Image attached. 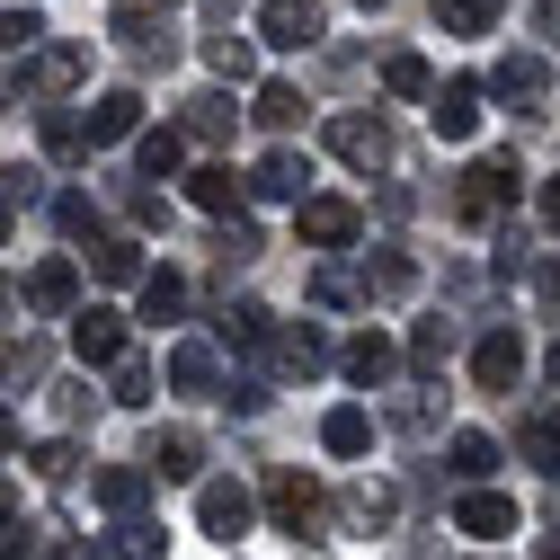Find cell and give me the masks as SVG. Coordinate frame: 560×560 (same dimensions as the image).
<instances>
[{"instance_id": "1", "label": "cell", "mask_w": 560, "mask_h": 560, "mask_svg": "<svg viewBox=\"0 0 560 560\" xmlns=\"http://www.w3.org/2000/svg\"><path fill=\"white\" fill-rule=\"evenodd\" d=\"M516 187H525V170H516V152H480L463 178H454V223H471V232H489L516 205Z\"/></svg>"}, {"instance_id": "2", "label": "cell", "mask_w": 560, "mask_h": 560, "mask_svg": "<svg viewBox=\"0 0 560 560\" xmlns=\"http://www.w3.org/2000/svg\"><path fill=\"white\" fill-rule=\"evenodd\" d=\"M258 508L276 516V534H294V542H303V534H320V525H329V489H320L312 471H294V463H276V471H267V489H258Z\"/></svg>"}, {"instance_id": "3", "label": "cell", "mask_w": 560, "mask_h": 560, "mask_svg": "<svg viewBox=\"0 0 560 560\" xmlns=\"http://www.w3.org/2000/svg\"><path fill=\"white\" fill-rule=\"evenodd\" d=\"M107 27H116V45H133L143 62H170L178 54V0H116Z\"/></svg>"}, {"instance_id": "4", "label": "cell", "mask_w": 560, "mask_h": 560, "mask_svg": "<svg viewBox=\"0 0 560 560\" xmlns=\"http://www.w3.org/2000/svg\"><path fill=\"white\" fill-rule=\"evenodd\" d=\"M480 98H508L516 116H542L551 107V54H499L489 81H480Z\"/></svg>"}, {"instance_id": "5", "label": "cell", "mask_w": 560, "mask_h": 560, "mask_svg": "<svg viewBox=\"0 0 560 560\" xmlns=\"http://www.w3.org/2000/svg\"><path fill=\"white\" fill-rule=\"evenodd\" d=\"M320 133H329V152H338L347 170H392V125H383V116H365V107H338Z\"/></svg>"}, {"instance_id": "6", "label": "cell", "mask_w": 560, "mask_h": 560, "mask_svg": "<svg viewBox=\"0 0 560 560\" xmlns=\"http://www.w3.org/2000/svg\"><path fill=\"white\" fill-rule=\"evenodd\" d=\"M90 81V45H36L19 62V90L27 98H62V90H81Z\"/></svg>"}, {"instance_id": "7", "label": "cell", "mask_w": 560, "mask_h": 560, "mask_svg": "<svg viewBox=\"0 0 560 560\" xmlns=\"http://www.w3.org/2000/svg\"><path fill=\"white\" fill-rule=\"evenodd\" d=\"M320 0H258V36L276 45V54H312L320 45Z\"/></svg>"}, {"instance_id": "8", "label": "cell", "mask_w": 560, "mask_h": 560, "mask_svg": "<svg viewBox=\"0 0 560 560\" xmlns=\"http://www.w3.org/2000/svg\"><path fill=\"white\" fill-rule=\"evenodd\" d=\"M249 516H258V499H249L241 480H196V525L214 534V542H241Z\"/></svg>"}, {"instance_id": "9", "label": "cell", "mask_w": 560, "mask_h": 560, "mask_svg": "<svg viewBox=\"0 0 560 560\" xmlns=\"http://www.w3.org/2000/svg\"><path fill=\"white\" fill-rule=\"evenodd\" d=\"M294 232H303V249H347V241L365 232V214L347 196H303L294 205Z\"/></svg>"}, {"instance_id": "10", "label": "cell", "mask_w": 560, "mask_h": 560, "mask_svg": "<svg viewBox=\"0 0 560 560\" xmlns=\"http://www.w3.org/2000/svg\"><path fill=\"white\" fill-rule=\"evenodd\" d=\"M72 357H81V365H116V357H133V347H125V312L81 303V312H72Z\"/></svg>"}, {"instance_id": "11", "label": "cell", "mask_w": 560, "mask_h": 560, "mask_svg": "<svg viewBox=\"0 0 560 560\" xmlns=\"http://www.w3.org/2000/svg\"><path fill=\"white\" fill-rule=\"evenodd\" d=\"M19 294H27V312H45V320H62V312H81V267H72V258H36Z\"/></svg>"}, {"instance_id": "12", "label": "cell", "mask_w": 560, "mask_h": 560, "mask_svg": "<svg viewBox=\"0 0 560 560\" xmlns=\"http://www.w3.org/2000/svg\"><path fill=\"white\" fill-rule=\"evenodd\" d=\"M338 374H347V383H357V392H383V383L400 374V347H392L383 329H357V338H347V347H338Z\"/></svg>"}, {"instance_id": "13", "label": "cell", "mask_w": 560, "mask_h": 560, "mask_svg": "<svg viewBox=\"0 0 560 560\" xmlns=\"http://www.w3.org/2000/svg\"><path fill=\"white\" fill-rule=\"evenodd\" d=\"M267 357H276V374L312 383V374H329V365H338V347H329V338L303 320V329H276V338H267Z\"/></svg>"}, {"instance_id": "14", "label": "cell", "mask_w": 560, "mask_h": 560, "mask_svg": "<svg viewBox=\"0 0 560 560\" xmlns=\"http://www.w3.org/2000/svg\"><path fill=\"white\" fill-rule=\"evenodd\" d=\"M471 383H480V392H516V383H525V338H516V329H489V338L471 347Z\"/></svg>"}, {"instance_id": "15", "label": "cell", "mask_w": 560, "mask_h": 560, "mask_svg": "<svg viewBox=\"0 0 560 560\" xmlns=\"http://www.w3.org/2000/svg\"><path fill=\"white\" fill-rule=\"evenodd\" d=\"M170 392H187V400H223V357L205 338H178L170 347Z\"/></svg>"}, {"instance_id": "16", "label": "cell", "mask_w": 560, "mask_h": 560, "mask_svg": "<svg viewBox=\"0 0 560 560\" xmlns=\"http://www.w3.org/2000/svg\"><path fill=\"white\" fill-rule=\"evenodd\" d=\"M143 471H152V480H196V471H205V436H196V428H152Z\"/></svg>"}, {"instance_id": "17", "label": "cell", "mask_w": 560, "mask_h": 560, "mask_svg": "<svg viewBox=\"0 0 560 560\" xmlns=\"http://www.w3.org/2000/svg\"><path fill=\"white\" fill-rule=\"evenodd\" d=\"M409 285H418V258H409V249H392V241L357 267V294H365V303H400Z\"/></svg>"}, {"instance_id": "18", "label": "cell", "mask_w": 560, "mask_h": 560, "mask_svg": "<svg viewBox=\"0 0 560 560\" xmlns=\"http://www.w3.org/2000/svg\"><path fill=\"white\" fill-rule=\"evenodd\" d=\"M232 125H241V107H232L223 90H196V98L178 107V143H232Z\"/></svg>"}, {"instance_id": "19", "label": "cell", "mask_w": 560, "mask_h": 560, "mask_svg": "<svg viewBox=\"0 0 560 560\" xmlns=\"http://www.w3.org/2000/svg\"><path fill=\"white\" fill-rule=\"evenodd\" d=\"M98 508H107L116 525H133V516L152 508V471H143V463H107V471H98Z\"/></svg>"}, {"instance_id": "20", "label": "cell", "mask_w": 560, "mask_h": 560, "mask_svg": "<svg viewBox=\"0 0 560 560\" xmlns=\"http://www.w3.org/2000/svg\"><path fill=\"white\" fill-rule=\"evenodd\" d=\"M241 196H249V178H241L232 161H205V170H187V205H196V214H241Z\"/></svg>"}, {"instance_id": "21", "label": "cell", "mask_w": 560, "mask_h": 560, "mask_svg": "<svg viewBox=\"0 0 560 560\" xmlns=\"http://www.w3.org/2000/svg\"><path fill=\"white\" fill-rule=\"evenodd\" d=\"M454 534H480V542L516 534V499H499V489H463V499H454Z\"/></svg>"}, {"instance_id": "22", "label": "cell", "mask_w": 560, "mask_h": 560, "mask_svg": "<svg viewBox=\"0 0 560 560\" xmlns=\"http://www.w3.org/2000/svg\"><path fill=\"white\" fill-rule=\"evenodd\" d=\"M81 133H90V143H133V133H143V98H133V90H98V107L81 116Z\"/></svg>"}, {"instance_id": "23", "label": "cell", "mask_w": 560, "mask_h": 560, "mask_svg": "<svg viewBox=\"0 0 560 560\" xmlns=\"http://www.w3.org/2000/svg\"><path fill=\"white\" fill-rule=\"evenodd\" d=\"M428 125L445 133V143H471V125H480V81H445L428 98Z\"/></svg>"}, {"instance_id": "24", "label": "cell", "mask_w": 560, "mask_h": 560, "mask_svg": "<svg viewBox=\"0 0 560 560\" xmlns=\"http://www.w3.org/2000/svg\"><path fill=\"white\" fill-rule=\"evenodd\" d=\"M338 516H347V534H392L400 499H392V480H357V489L338 499Z\"/></svg>"}, {"instance_id": "25", "label": "cell", "mask_w": 560, "mask_h": 560, "mask_svg": "<svg viewBox=\"0 0 560 560\" xmlns=\"http://www.w3.org/2000/svg\"><path fill=\"white\" fill-rule=\"evenodd\" d=\"M320 445H329V454H347V463H357V454H374V409L338 400V409L320 418Z\"/></svg>"}, {"instance_id": "26", "label": "cell", "mask_w": 560, "mask_h": 560, "mask_svg": "<svg viewBox=\"0 0 560 560\" xmlns=\"http://www.w3.org/2000/svg\"><path fill=\"white\" fill-rule=\"evenodd\" d=\"M445 471L480 489L489 471H499V436H480V428H454V436H445Z\"/></svg>"}, {"instance_id": "27", "label": "cell", "mask_w": 560, "mask_h": 560, "mask_svg": "<svg viewBox=\"0 0 560 560\" xmlns=\"http://www.w3.org/2000/svg\"><path fill=\"white\" fill-rule=\"evenodd\" d=\"M214 338H223V347H241V357H267V338H276V312H267V303H232V312L214 320Z\"/></svg>"}, {"instance_id": "28", "label": "cell", "mask_w": 560, "mask_h": 560, "mask_svg": "<svg viewBox=\"0 0 560 560\" xmlns=\"http://www.w3.org/2000/svg\"><path fill=\"white\" fill-rule=\"evenodd\" d=\"M90 276H107V285H143V241L98 232V241H90Z\"/></svg>"}, {"instance_id": "29", "label": "cell", "mask_w": 560, "mask_h": 560, "mask_svg": "<svg viewBox=\"0 0 560 560\" xmlns=\"http://www.w3.org/2000/svg\"><path fill=\"white\" fill-rule=\"evenodd\" d=\"M303 187H312V161H303V152H267V161L249 170V196H294V205H303Z\"/></svg>"}, {"instance_id": "30", "label": "cell", "mask_w": 560, "mask_h": 560, "mask_svg": "<svg viewBox=\"0 0 560 560\" xmlns=\"http://www.w3.org/2000/svg\"><path fill=\"white\" fill-rule=\"evenodd\" d=\"M178 312H187V276H178V267H143V320L170 329Z\"/></svg>"}, {"instance_id": "31", "label": "cell", "mask_w": 560, "mask_h": 560, "mask_svg": "<svg viewBox=\"0 0 560 560\" xmlns=\"http://www.w3.org/2000/svg\"><path fill=\"white\" fill-rule=\"evenodd\" d=\"M249 116H258L267 133H294V125H303V90H294V81H258Z\"/></svg>"}, {"instance_id": "32", "label": "cell", "mask_w": 560, "mask_h": 560, "mask_svg": "<svg viewBox=\"0 0 560 560\" xmlns=\"http://www.w3.org/2000/svg\"><path fill=\"white\" fill-rule=\"evenodd\" d=\"M499 19H508V0H436V27L445 36H489Z\"/></svg>"}, {"instance_id": "33", "label": "cell", "mask_w": 560, "mask_h": 560, "mask_svg": "<svg viewBox=\"0 0 560 560\" xmlns=\"http://www.w3.org/2000/svg\"><path fill=\"white\" fill-rule=\"evenodd\" d=\"M383 90H392V98H436L428 54H409V45H400V54H383Z\"/></svg>"}, {"instance_id": "34", "label": "cell", "mask_w": 560, "mask_h": 560, "mask_svg": "<svg viewBox=\"0 0 560 560\" xmlns=\"http://www.w3.org/2000/svg\"><path fill=\"white\" fill-rule=\"evenodd\" d=\"M178 125H152V133H133V170H143V178H178Z\"/></svg>"}, {"instance_id": "35", "label": "cell", "mask_w": 560, "mask_h": 560, "mask_svg": "<svg viewBox=\"0 0 560 560\" xmlns=\"http://www.w3.org/2000/svg\"><path fill=\"white\" fill-rule=\"evenodd\" d=\"M161 551H170V534H161L152 516H133V525L107 534V560H161Z\"/></svg>"}, {"instance_id": "36", "label": "cell", "mask_w": 560, "mask_h": 560, "mask_svg": "<svg viewBox=\"0 0 560 560\" xmlns=\"http://www.w3.org/2000/svg\"><path fill=\"white\" fill-rule=\"evenodd\" d=\"M516 454H525L534 471H560V418H542V409H534L525 428H516Z\"/></svg>"}, {"instance_id": "37", "label": "cell", "mask_w": 560, "mask_h": 560, "mask_svg": "<svg viewBox=\"0 0 560 560\" xmlns=\"http://www.w3.org/2000/svg\"><path fill=\"white\" fill-rule=\"evenodd\" d=\"M445 357H454V320H418L409 329V365L418 374H445Z\"/></svg>"}, {"instance_id": "38", "label": "cell", "mask_w": 560, "mask_h": 560, "mask_svg": "<svg viewBox=\"0 0 560 560\" xmlns=\"http://www.w3.org/2000/svg\"><path fill=\"white\" fill-rule=\"evenodd\" d=\"M27 471H36L45 489H62V480H72V471H81V445H72V436H45V445L27 454Z\"/></svg>"}, {"instance_id": "39", "label": "cell", "mask_w": 560, "mask_h": 560, "mask_svg": "<svg viewBox=\"0 0 560 560\" xmlns=\"http://www.w3.org/2000/svg\"><path fill=\"white\" fill-rule=\"evenodd\" d=\"M45 45V19L36 10H0V54H10V62H27Z\"/></svg>"}, {"instance_id": "40", "label": "cell", "mask_w": 560, "mask_h": 560, "mask_svg": "<svg viewBox=\"0 0 560 560\" xmlns=\"http://www.w3.org/2000/svg\"><path fill=\"white\" fill-rule=\"evenodd\" d=\"M205 62H214L223 81H249V72H258V54H249V36H205Z\"/></svg>"}, {"instance_id": "41", "label": "cell", "mask_w": 560, "mask_h": 560, "mask_svg": "<svg viewBox=\"0 0 560 560\" xmlns=\"http://www.w3.org/2000/svg\"><path fill=\"white\" fill-rule=\"evenodd\" d=\"M107 392H116L125 409H143V400H152V365H143V357H116V365H107Z\"/></svg>"}, {"instance_id": "42", "label": "cell", "mask_w": 560, "mask_h": 560, "mask_svg": "<svg viewBox=\"0 0 560 560\" xmlns=\"http://www.w3.org/2000/svg\"><path fill=\"white\" fill-rule=\"evenodd\" d=\"M45 152H54V161H81V152H90V133H81V116H62V107H45Z\"/></svg>"}, {"instance_id": "43", "label": "cell", "mask_w": 560, "mask_h": 560, "mask_svg": "<svg viewBox=\"0 0 560 560\" xmlns=\"http://www.w3.org/2000/svg\"><path fill=\"white\" fill-rule=\"evenodd\" d=\"M312 303H329V312H347V303H365V294H357V276H347V267L329 258V267H312Z\"/></svg>"}, {"instance_id": "44", "label": "cell", "mask_w": 560, "mask_h": 560, "mask_svg": "<svg viewBox=\"0 0 560 560\" xmlns=\"http://www.w3.org/2000/svg\"><path fill=\"white\" fill-rule=\"evenodd\" d=\"M54 223L72 232V241H98V205H90V196L72 187V196H54Z\"/></svg>"}, {"instance_id": "45", "label": "cell", "mask_w": 560, "mask_h": 560, "mask_svg": "<svg viewBox=\"0 0 560 560\" xmlns=\"http://www.w3.org/2000/svg\"><path fill=\"white\" fill-rule=\"evenodd\" d=\"M214 249H223V267H232V258H258V232H249V223H223Z\"/></svg>"}, {"instance_id": "46", "label": "cell", "mask_w": 560, "mask_h": 560, "mask_svg": "<svg viewBox=\"0 0 560 560\" xmlns=\"http://www.w3.org/2000/svg\"><path fill=\"white\" fill-rule=\"evenodd\" d=\"M0 374H10V383H36V374H45V347H10V357H0Z\"/></svg>"}, {"instance_id": "47", "label": "cell", "mask_w": 560, "mask_h": 560, "mask_svg": "<svg viewBox=\"0 0 560 560\" xmlns=\"http://www.w3.org/2000/svg\"><path fill=\"white\" fill-rule=\"evenodd\" d=\"M36 560H107V551L81 542V534H62V542H36Z\"/></svg>"}, {"instance_id": "48", "label": "cell", "mask_w": 560, "mask_h": 560, "mask_svg": "<svg viewBox=\"0 0 560 560\" xmlns=\"http://www.w3.org/2000/svg\"><path fill=\"white\" fill-rule=\"evenodd\" d=\"M534 36H542V54H560V0H534Z\"/></svg>"}, {"instance_id": "49", "label": "cell", "mask_w": 560, "mask_h": 560, "mask_svg": "<svg viewBox=\"0 0 560 560\" xmlns=\"http://www.w3.org/2000/svg\"><path fill=\"white\" fill-rule=\"evenodd\" d=\"M534 294H542V303H560V249H551V258H534Z\"/></svg>"}, {"instance_id": "50", "label": "cell", "mask_w": 560, "mask_h": 560, "mask_svg": "<svg viewBox=\"0 0 560 560\" xmlns=\"http://www.w3.org/2000/svg\"><path fill=\"white\" fill-rule=\"evenodd\" d=\"M534 205H542V223L560 232V178H542V196H534Z\"/></svg>"}, {"instance_id": "51", "label": "cell", "mask_w": 560, "mask_h": 560, "mask_svg": "<svg viewBox=\"0 0 560 560\" xmlns=\"http://www.w3.org/2000/svg\"><path fill=\"white\" fill-rule=\"evenodd\" d=\"M10 445H19V409L0 400V454H10Z\"/></svg>"}, {"instance_id": "52", "label": "cell", "mask_w": 560, "mask_h": 560, "mask_svg": "<svg viewBox=\"0 0 560 560\" xmlns=\"http://www.w3.org/2000/svg\"><path fill=\"white\" fill-rule=\"evenodd\" d=\"M0 525H19V499H10V480H0Z\"/></svg>"}, {"instance_id": "53", "label": "cell", "mask_w": 560, "mask_h": 560, "mask_svg": "<svg viewBox=\"0 0 560 560\" xmlns=\"http://www.w3.org/2000/svg\"><path fill=\"white\" fill-rule=\"evenodd\" d=\"M534 560H560V534H542V542H534Z\"/></svg>"}, {"instance_id": "54", "label": "cell", "mask_w": 560, "mask_h": 560, "mask_svg": "<svg viewBox=\"0 0 560 560\" xmlns=\"http://www.w3.org/2000/svg\"><path fill=\"white\" fill-rule=\"evenodd\" d=\"M542 374H551V383H560V347H551V357H542Z\"/></svg>"}, {"instance_id": "55", "label": "cell", "mask_w": 560, "mask_h": 560, "mask_svg": "<svg viewBox=\"0 0 560 560\" xmlns=\"http://www.w3.org/2000/svg\"><path fill=\"white\" fill-rule=\"evenodd\" d=\"M0 241H10V205H0Z\"/></svg>"}, {"instance_id": "56", "label": "cell", "mask_w": 560, "mask_h": 560, "mask_svg": "<svg viewBox=\"0 0 560 560\" xmlns=\"http://www.w3.org/2000/svg\"><path fill=\"white\" fill-rule=\"evenodd\" d=\"M357 10H383V0H357Z\"/></svg>"}]
</instances>
